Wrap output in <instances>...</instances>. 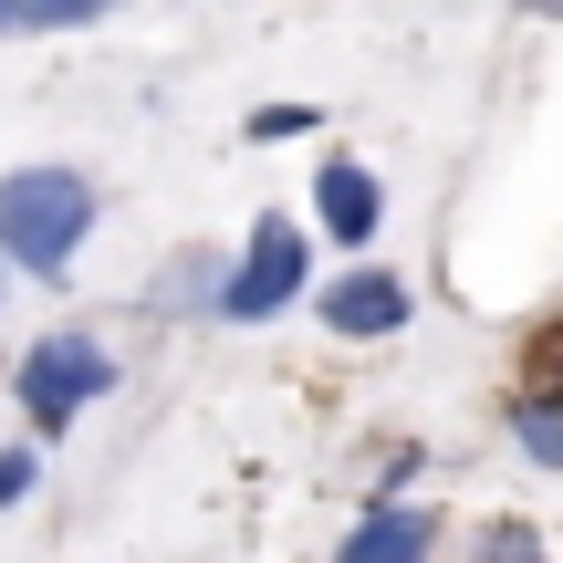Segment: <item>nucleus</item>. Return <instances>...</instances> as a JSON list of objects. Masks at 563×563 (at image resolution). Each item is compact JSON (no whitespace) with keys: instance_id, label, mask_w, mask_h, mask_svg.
<instances>
[{"instance_id":"1","label":"nucleus","mask_w":563,"mask_h":563,"mask_svg":"<svg viewBox=\"0 0 563 563\" xmlns=\"http://www.w3.org/2000/svg\"><path fill=\"white\" fill-rule=\"evenodd\" d=\"M95 178L84 167H11L0 178V262L32 272V282H63L74 251L95 241Z\"/></svg>"},{"instance_id":"2","label":"nucleus","mask_w":563,"mask_h":563,"mask_svg":"<svg viewBox=\"0 0 563 563\" xmlns=\"http://www.w3.org/2000/svg\"><path fill=\"white\" fill-rule=\"evenodd\" d=\"M11 397H21V428L53 449L95 397H115V344L74 334V323H63V334H32V344H21V365H11Z\"/></svg>"},{"instance_id":"3","label":"nucleus","mask_w":563,"mask_h":563,"mask_svg":"<svg viewBox=\"0 0 563 563\" xmlns=\"http://www.w3.org/2000/svg\"><path fill=\"white\" fill-rule=\"evenodd\" d=\"M302 292H313V251H302V230L272 209V220H251V241H241V262L220 272V302H209V313L220 323H272L282 302H302Z\"/></svg>"},{"instance_id":"4","label":"nucleus","mask_w":563,"mask_h":563,"mask_svg":"<svg viewBox=\"0 0 563 563\" xmlns=\"http://www.w3.org/2000/svg\"><path fill=\"white\" fill-rule=\"evenodd\" d=\"M313 313H323V334H344V344H376V334H407L418 292H407V272H376V262H355V272H334V282L313 292Z\"/></svg>"},{"instance_id":"5","label":"nucleus","mask_w":563,"mask_h":563,"mask_svg":"<svg viewBox=\"0 0 563 563\" xmlns=\"http://www.w3.org/2000/svg\"><path fill=\"white\" fill-rule=\"evenodd\" d=\"M313 220H323V241L365 251V241H376V220H386V178L365 157H323L313 167Z\"/></svg>"},{"instance_id":"6","label":"nucleus","mask_w":563,"mask_h":563,"mask_svg":"<svg viewBox=\"0 0 563 563\" xmlns=\"http://www.w3.org/2000/svg\"><path fill=\"white\" fill-rule=\"evenodd\" d=\"M334 563H439V511H418V501H365L355 532L334 543Z\"/></svg>"},{"instance_id":"7","label":"nucleus","mask_w":563,"mask_h":563,"mask_svg":"<svg viewBox=\"0 0 563 563\" xmlns=\"http://www.w3.org/2000/svg\"><path fill=\"white\" fill-rule=\"evenodd\" d=\"M511 449H522L532 470H563V376L511 386Z\"/></svg>"},{"instance_id":"8","label":"nucleus","mask_w":563,"mask_h":563,"mask_svg":"<svg viewBox=\"0 0 563 563\" xmlns=\"http://www.w3.org/2000/svg\"><path fill=\"white\" fill-rule=\"evenodd\" d=\"M470 563H553V543L532 522H490L481 543H470Z\"/></svg>"},{"instance_id":"9","label":"nucleus","mask_w":563,"mask_h":563,"mask_svg":"<svg viewBox=\"0 0 563 563\" xmlns=\"http://www.w3.org/2000/svg\"><path fill=\"white\" fill-rule=\"evenodd\" d=\"M313 125H323L313 104H262V115H251L241 136H251V146H282V136H313Z\"/></svg>"},{"instance_id":"10","label":"nucleus","mask_w":563,"mask_h":563,"mask_svg":"<svg viewBox=\"0 0 563 563\" xmlns=\"http://www.w3.org/2000/svg\"><path fill=\"white\" fill-rule=\"evenodd\" d=\"M42 481V439H21V449H0V511L21 501V490Z\"/></svg>"},{"instance_id":"11","label":"nucleus","mask_w":563,"mask_h":563,"mask_svg":"<svg viewBox=\"0 0 563 563\" xmlns=\"http://www.w3.org/2000/svg\"><path fill=\"white\" fill-rule=\"evenodd\" d=\"M11 32H53V21H42L32 0H0V42H11Z\"/></svg>"},{"instance_id":"12","label":"nucleus","mask_w":563,"mask_h":563,"mask_svg":"<svg viewBox=\"0 0 563 563\" xmlns=\"http://www.w3.org/2000/svg\"><path fill=\"white\" fill-rule=\"evenodd\" d=\"M0 282H11V262H0Z\"/></svg>"}]
</instances>
